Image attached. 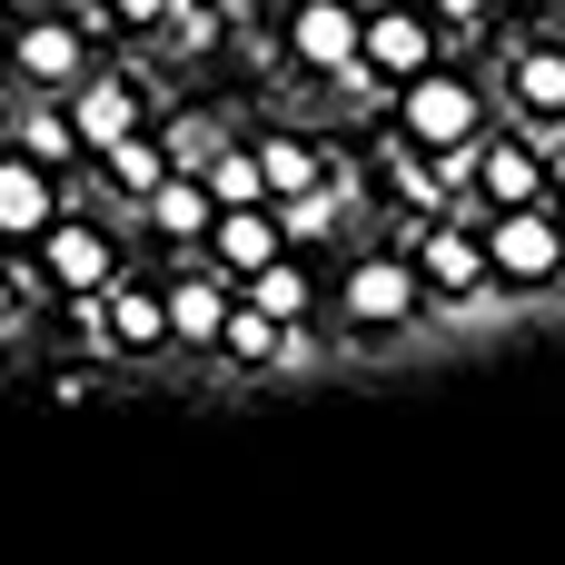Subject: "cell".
<instances>
[{"mask_svg":"<svg viewBox=\"0 0 565 565\" xmlns=\"http://www.w3.org/2000/svg\"><path fill=\"white\" fill-rule=\"evenodd\" d=\"M407 258H417L437 308H487L497 298V258H487V218L477 209H427L407 228Z\"/></svg>","mask_w":565,"mask_h":565,"instance_id":"1","label":"cell"},{"mask_svg":"<svg viewBox=\"0 0 565 565\" xmlns=\"http://www.w3.org/2000/svg\"><path fill=\"white\" fill-rule=\"evenodd\" d=\"M437 298H427V278H417V258L407 248H358L348 258V278H338V318H348V338H407L417 318H427Z\"/></svg>","mask_w":565,"mask_h":565,"instance_id":"2","label":"cell"},{"mask_svg":"<svg viewBox=\"0 0 565 565\" xmlns=\"http://www.w3.org/2000/svg\"><path fill=\"white\" fill-rule=\"evenodd\" d=\"M487 258H497V298H556L565 288V209H487Z\"/></svg>","mask_w":565,"mask_h":565,"instance_id":"3","label":"cell"},{"mask_svg":"<svg viewBox=\"0 0 565 565\" xmlns=\"http://www.w3.org/2000/svg\"><path fill=\"white\" fill-rule=\"evenodd\" d=\"M89 0L79 10H30V20H10V79L20 89H40V99H70L79 79H89Z\"/></svg>","mask_w":565,"mask_h":565,"instance_id":"4","label":"cell"},{"mask_svg":"<svg viewBox=\"0 0 565 565\" xmlns=\"http://www.w3.org/2000/svg\"><path fill=\"white\" fill-rule=\"evenodd\" d=\"M397 139L407 149H467V139H487V89L467 79V70H417V79H397Z\"/></svg>","mask_w":565,"mask_h":565,"instance_id":"5","label":"cell"},{"mask_svg":"<svg viewBox=\"0 0 565 565\" xmlns=\"http://www.w3.org/2000/svg\"><path fill=\"white\" fill-rule=\"evenodd\" d=\"M278 60H288L298 79H348V70L367 60V0H288Z\"/></svg>","mask_w":565,"mask_h":565,"instance_id":"6","label":"cell"},{"mask_svg":"<svg viewBox=\"0 0 565 565\" xmlns=\"http://www.w3.org/2000/svg\"><path fill=\"white\" fill-rule=\"evenodd\" d=\"M30 258H40V288H50V298H99V288L129 268V258H119V238H109L99 218H79V209H60V218L40 228V248H30Z\"/></svg>","mask_w":565,"mask_h":565,"instance_id":"7","label":"cell"},{"mask_svg":"<svg viewBox=\"0 0 565 565\" xmlns=\"http://www.w3.org/2000/svg\"><path fill=\"white\" fill-rule=\"evenodd\" d=\"M70 129H79L89 159L119 149V139H139V129H149V79H139V70H89V79L70 89Z\"/></svg>","mask_w":565,"mask_h":565,"instance_id":"8","label":"cell"},{"mask_svg":"<svg viewBox=\"0 0 565 565\" xmlns=\"http://www.w3.org/2000/svg\"><path fill=\"white\" fill-rule=\"evenodd\" d=\"M447 60V30L427 20V0H367V70L397 89V79H417V70H437Z\"/></svg>","mask_w":565,"mask_h":565,"instance_id":"9","label":"cell"},{"mask_svg":"<svg viewBox=\"0 0 565 565\" xmlns=\"http://www.w3.org/2000/svg\"><path fill=\"white\" fill-rule=\"evenodd\" d=\"M60 209H70V179L10 139V149H0V248H40V228H50Z\"/></svg>","mask_w":565,"mask_h":565,"instance_id":"10","label":"cell"},{"mask_svg":"<svg viewBox=\"0 0 565 565\" xmlns=\"http://www.w3.org/2000/svg\"><path fill=\"white\" fill-rule=\"evenodd\" d=\"M507 119L526 139H556L565 129V40H516L507 50Z\"/></svg>","mask_w":565,"mask_h":565,"instance_id":"11","label":"cell"},{"mask_svg":"<svg viewBox=\"0 0 565 565\" xmlns=\"http://www.w3.org/2000/svg\"><path fill=\"white\" fill-rule=\"evenodd\" d=\"M546 199V139L487 129L477 139V209H536Z\"/></svg>","mask_w":565,"mask_h":565,"instance_id":"12","label":"cell"},{"mask_svg":"<svg viewBox=\"0 0 565 565\" xmlns=\"http://www.w3.org/2000/svg\"><path fill=\"white\" fill-rule=\"evenodd\" d=\"M228 298H238V278H228L218 258H199V248H189V268L169 278V338H179V348H199V358H218V318H228Z\"/></svg>","mask_w":565,"mask_h":565,"instance_id":"13","label":"cell"},{"mask_svg":"<svg viewBox=\"0 0 565 565\" xmlns=\"http://www.w3.org/2000/svg\"><path fill=\"white\" fill-rule=\"evenodd\" d=\"M109 358H169L179 338H169V288H149L139 268H119L109 288Z\"/></svg>","mask_w":565,"mask_h":565,"instance_id":"14","label":"cell"},{"mask_svg":"<svg viewBox=\"0 0 565 565\" xmlns=\"http://www.w3.org/2000/svg\"><path fill=\"white\" fill-rule=\"evenodd\" d=\"M139 228H149V238H169V248H209V228H218L209 179H199V169H169V179L139 199Z\"/></svg>","mask_w":565,"mask_h":565,"instance_id":"15","label":"cell"},{"mask_svg":"<svg viewBox=\"0 0 565 565\" xmlns=\"http://www.w3.org/2000/svg\"><path fill=\"white\" fill-rule=\"evenodd\" d=\"M199 258H218L228 278H258L268 258H288V228H278V199H258V209H218V228H209V248Z\"/></svg>","mask_w":565,"mask_h":565,"instance_id":"16","label":"cell"},{"mask_svg":"<svg viewBox=\"0 0 565 565\" xmlns=\"http://www.w3.org/2000/svg\"><path fill=\"white\" fill-rule=\"evenodd\" d=\"M348 209H358V169H328L318 189H288L278 199V228H288V248H328L348 228Z\"/></svg>","mask_w":565,"mask_h":565,"instance_id":"17","label":"cell"},{"mask_svg":"<svg viewBox=\"0 0 565 565\" xmlns=\"http://www.w3.org/2000/svg\"><path fill=\"white\" fill-rule=\"evenodd\" d=\"M288 358V328L258 308V298H228V318H218V367H248V377H268Z\"/></svg>","mask_w":565,"mask_h":565,"instance_id":"18","label":"cell"},{"mask_svg":"<svg viewBox=\"0 0 565 565\" xmlns=\"http://www.w3.org/2000/svg\"><path fill=\"white\" fill-rule=\"evenodd\" d=\"M169 169H179V159H169V139H149V129H139V139H119V149H99V159H89V179H99V189H109V199H129V209H139V199H149V189H159V179H169Z\"/></svg>","mask_w":565,"mask_h":565,"instance_id":"19","label":"cell"},{"mask_svg":"<svg viewBox=\"0 0 565 565\" xmlns=\"http://www.w3.org/2000/svg\"><path fill=\"white\" fill-rule=\"evenodd\" d=\"M20 149H30V159H50L60 179H70V169H89V149H79V129H70V99H40V89H30V109H20Z\"/></svg>","mask_w":565,"mask_h":565,"instance_id":"20","label":"cell"},{"mask_svg":"<svg viewBox=\"0 0 565 565\" xmlns=\"http://www.w3.org/2000/svg\"><path fill=\"white\" fill-rule=\"evenodd\" d=\"M199 179H209V199H218V209H258V199H278V189H268V169H258V139H218Z\"/></svg>","mask_w":565,"mask_h":565,"instance_id":"21","label":"cell"},{"mask_svg":"<svg viewBox=\"0 0 565 565\" xmlns=\"http://www.w3.org/2000/svg\"><path fill=\"white\" fill-rule=\"evenodd\" d=\"M238 298H258V308H268L278 328H308V318H318V288H308V268H298V248H288V258H268L258 278H238Z\"/></svg>","mask_w":565,"mask_h":565,"instance_id":"22","label":"cell"},{"mask_svg":"<svg viewBox=\"0 0 565 565\" xmlns=\"http://www.w3.org/2000/svg\"><path fill=\"white\" fill-rule=\"evenodd\" d=\"M258 169H268V189L288 199V189H318L338 159H328L318 139H298V129H258Z\"/></svg>","mask_w":565,"mask_h":565,"instance_id":"23","label":"cell"},{"mask_svg":"<svg viewBox=\"0 0 565 565\" xmlns=\"http://www.w3.org/2000/svg\"><path fill=\"white\" fill-rule=\"evenodd\" d=\"M209 30H218V0H169V20H159L149 40H159V50H199Z\"/></svg>","mask_w":565,"mask_h":565,"instance_id":"24","label":"cell"},{"mask_svg":"<svg viewBox=\"0 0 565 565\" xmlns=\"http://www.w3.org/2000/svg\"><path fill=\"white\" fill-rule=\"evenodd\" d=\"M89 20H99V30H129V40H149V30L169 20V0H89Z\"/></svg>","mask_w":565,"mask_h":565,"instance_id":"25","label":"cell"},{"mask_svg":"<svg viewBox=\"0 0 565 565\" xmlns=\"http://www.w3.org/2000/svg\"><path fill=\"white\" fill-rule=\"evenodd\" d=\"M427 20H437L447 40H467V30H487V20H497V0H427Z\"/></svg>","mask_w":565,"mask_h":565,"instance_id":"26","label":"cell"},{"mask_svg":"<svg viewBox=\"0 0 565 565\" xmlns=\"http://www.w3.org/2000/svg\"><path fill=\"white\" fill-rule=\"evenodd\" d=\"M209 149H218L209 119H179V129H169V159H179V169H209Z\"/></svg>","mask_w":565,"mask_h":565,"instance_id":"27","label":"cell"},{"mask_svg":"<svg viewBox=\"0 0 565 565\" xmlns=\"http://www.w3.org/2000/svg\"><path fill=\"white\" fill-rule=\"evenodd\" d=\"M20 298H30V278H20V258H0V338L20 328Z\"/></svg>","mask_w":565,"mask_h":565,"instance_id":"28","label":"cell"},{"mask_svg":"<svg viewBox=\"0 0 565 565\" xmlns=\"http://www.w3.org/2000/svg\"><path fill=\"white\" fill-rule=\"evenodd\" d=\"M546 199H556V209H565V129H556V139H546Z\"/></svg>","mask_w":565,"mask_h":565,"instance_id":"29","label":"cell"},{"mask_svg":"<svg viewBox=\"0 0 565 565\" xmlns=\"http://www.w3.org/2000/svg\"><path fill=\"white\" fill-rule=\"evenodd\" d=\"M0 10H10V0H0Z\"/></svg>","mask_w":565,"mask_h":565,"instance_id":"30","label":"cell"}]
</instances>
